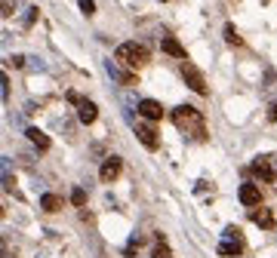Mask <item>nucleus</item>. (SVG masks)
Returning a JSON list of instances; mask_svg holds the SVG:
<instances>
[{"mask_svg":"<svg viewBox=\"0 0 277 258\" xmlns=\"http://www.w3.org/2000/svg\"><path fill=\"white\" fill-rule=\"evenodd\" d=\"M173 123H176L191 141H203V138H207V120H203V111H197V108H191V105H179V108L173 111Z\"/></svg>","mask_w":277,"mask_h":258,"instance_id":"nucleus-1","label":"nucleus"},{"mask_svg":"<svg viewBox=\"0 0 277 258\" xmlns=\"http://www.w3.org/2000/svg\"><path fill=\"white\" fill-rule=\"evenodd\" d=\"M114 59L120 62V65H126V68H142V65H148L151 62V52H148V46H142V43H120L117 46V52H114Z\"/></svg>","mask_w":277,"mask_h":258,"instance_id":"nucleus-2","label":"nucleus"},{"mask_svg":"<svg viewBox=\"0 0 277 258\" xmlns=\"http://www.w3.org/2000/svg\"><path fill=\"white\" fill-rule=\"evenodd\" d=\"M182 77H185V86H191L197 96H207V92H210V89H207V80H203V74H200L188 59L182 62Z\"/></svg>","mask_w":277,"mask_h":258,"instance_id":"nucleus-3","label":"nucleus"},{"mask_svg":"<svg viewBox=\"0 0 277 258\" xmlns=\"http://www.w3.org/2000/svg\"><path fill=\"white\" fill-rule=\"evenodd\" d=\"M133 129H136V138L148 147V151H157V147H160V135H157V129L151 126V120H148V123H133Z\"/></svg>","mask_w":277,"mask_h":258,"instance_id":"nucleus-4","label":"nucleus"},{"mask_svg":"<svg viewBox=\"0 0 277 258\" xmlns=\"http://www.w3.org/2000/svg\"><path fill=\"white\" fill-rule=\"evenodd\" d=\"M105 71H108V77H111V80H117L120 86H139L136 74H133V71H123V68L117 65V59H114V62L108 59V62H105Z\"/></svg>","mask_w":277,"mask_h":258,"instance_id":"nucleus-5","label":"nucleus"},{"mask_svg":"<svg viewBox=\"0 0 277 258\" xmlns=\"http://www.w3.org/2000/svg\"><path fill=\"white\" fill-rule=\"evenodd\" d=\"M237 197H240L244 206H259V203H262V191H259V184H253V181H244V184H240Z\"/></svg>","mask_w":277,"mask_h":258,"instance_id":"nucleus-6","label":"nucleus"},{"mask_svg":"<svg viewBox=\"0 0 277 258\" xmlns=\"http://www.w3.org/2000/svg\"><path fill=\"white\" fill-rule=\"evenodd\" d=\"M120 169H123V160H120V157H108V160L102 163V169H99V178H102L105 184H111V181L120 175Z\"/></svg>","mask_w":277,"mask_h":258,"instance_id":"nucleus-7","label":"nucleus"},{"mask_svg":"<svg viewBox=\"0 0 277 258\" xmlns=\"http://www.w3.org/2000/svg\"><path fill=\"white\" fill-rule=\"evenodd\" d=\"M139 114H142L145 120L157 123V120L163 117V105H160V102H154V99H142V102H139Z\"/></svg>","mask_w":277,"mask_h":258,"instance_id":"nucleus-8","label":"nucleus"},{"mask_svg":"<svg viewBox=\"0 0 277 258\" xmlns=\"http://www.w3.org/2000/svg\"><path fill=\"white\" fill-rule=\"evenodd\" d=\"M253 172L262 178V181H274V178H277V169H274V163H271L268 157H259V160L253 163Z\"/></svg>","mask_w":277,"mask_h":258,"instance_id":"nucleus-9","label":"nucleus"},{"mask_svg":"<svg viewBox=\"0 0 277 258\" xmlns=\"http://www.w3.org/2000/svg\"><path fill=\"white\" fill-rule=\"evenodd\" d=\"M250 218L256 221L259 228H265V231H274V212H271V209H262V206H253Z\"/></svg>","mask_w":277,"mask_h":258,"instance_id":"nucleus-10","label":"nucleus"},{"mask_svg":"<svg viewBox=\"0 0 277 258\" xmlns=\"http://www.w3.org/2000/svg\"><path fill=\"white\" fill-rule=\"evenodd\" d=\"M96 117H99V108L92 105V102H86V99H83V102L77 105V120L89 126V123H96Z\"/></svg>","mask_w":277,"mask_h":258,"instance_id":"nucleus-11","label":"nucleus"},{"mask_svg":"<svg viewBox=\"0 0 277 258\" xmlns=\"http://www.w3.org/2000/svg\"><path fill=\"white\" fill-rule=\"evenodd\" d=\"M160 49H163L166 55H173V59H182V62H185V46L176 40V37H163V40H160Z\"/></svg>","mask_w":277,"mask_h":258,"instance_id":"nucleus-12","label":"nucleus"},{"mask_svg":"<svg viewBox=\"0 0 277 258\" xmlns=\"http://www.w3.org/2000/svg\"><path fill=\"white\" fill-rule=\"evenodd\" d=\"M25 135H28V141H31V144L40 147V151H49V144H52V141H49V135H46V132H40V129H34V126H31V129H25Z\"/></svg>","mask_w":277,"mask_h":258,"instance_id":"nucleus-13","label":"nucleus"},{"mask_svg":"<svg viewBox=\"0 0 277 258\" xmlns=\"http://www.w3.org/2000/svg\"><path fill=\"white\" fill-rule=\"evenodd\" d=\"M240 252H244V240H225V243L219 246V255H225V258H237Z\"/></svg>","mask_w":277,"mask_h":258,"instance_id":"nucleus-14","label":"nucleus"},{"mask_svg":"<svg viewBox=\"0 0 277 258\" xmlns=\"http://www.w3.org/2000/svg\"><path fill=\"white\" fill-rule=\"evenodd\" d=\"M62 203H65V200H62L59 194H43V197H40V209H43V212H59Z\"/></svg>","mask_w":277,"mask_h":258,"instance_id":"nucleus-15","label":"nucleus"},{"mask_svg":"<svg viewBox=\"0 0 277 258\" xmlns=\"http://www.w3.org/2000/svg\"><path fill=\"white\" fill-rule=\"evenodd\" d=\"M222 34H225V43H231V46H240V43H244V37L237 34V28H234L231 22L225 25V31H222Z\"/></svg>","mask_w":277,"mask_h":258,"instance_id":"nucleus-16","label":"nucleus"},{"mask_svg":"<svg viewBox=\"0 0 277 258\" xmlns=\"http://www.w3.org/2000/svg\"><path fill=\"white\" fill-rule=\"evenodd\" d=\"M71 206H77V209L86 206V191H83V188H74V191H71Z\"/></svg>","mask_w":277,"mask_h":258,"instance_id":"nucleus-17","label":"nucleus"},{"mask_svg":"<svg viewBox=\"0 0 277 258\" xmlns=\"http://www.w3.org/2000/svg\"><path fill=\"white\" fill-rule=\"evenodd\" d=\"M222 237H225V240H244V231H240L237 225H228V228H225V234H222Z\"/></svg>","mask_w":277,"mask_h":258,"instance_id":"nucleus-18","label":"nucleus"},{"mask_svg":"<svg viewBox=\"0 0 277 258\" xmlns=\"http://www.w3.org/2000/svg\"><path fill=\"white\" fill-rule=\"evenodd\" d=\"M37 15H40V9H37V6H28V12H25V25H28V28L37 22Z\"/></svg>","mask_w":277,"mask_h":258,"instance_id":"nucleus-19","label":"nucleus"},{"mask_svg":"<svg viewBox=\"0 0 277 258\" xmlns=\"http://www.w3.org/2000/svg\"><path fill=\"white\" fill-rule=\"evenodd\" d=\"M6 65H12V68H25V65H28V59H25V55H9Z\"/></svg>","mask_w":277,"mask_h":258,"instance_id":"nucleus-20","label":"nucleus"},{"mask_svg":"<svg viewBox=\"0 0 277 258\" xmlns=\"http://www.w3.org/2000/svg\"><path fill=\"white\" fill-rule=\"evenodd\" d=\"M154 258H173V252L166 249V243H157V249H154Z\"/></svg>","mask_w":277,"mask_h":258,"instance_id":"nucleus-21","label":"nucleus"},{"mask_svg":"<svg viewBox=\"0 0 277 258\" xmlns=\"http://www.w3.org/2000/svg\"><path fill=\"white\" fill-rule=\"evenodd\" d=\"M77 6H80L86 15H92V12H96V3H92V0H77Z\"/></svg>","mask_w":277,"mask_h":258,"instance_id":"nucleus-22","label":"nucleus"},{"mask_svg":"<svg viewBox=\"0 0 277 258\" xmlns=\"http://www.w3.org/2000/svg\"><path fill=\"white\" fill-rule=\"evenodd\" d=\"M12 9H15V0H3V15H6V18L12 15Z\"/></svg>","mask_w":277,"mask_h":258,"instance_id":"nucleus-23","label":"nucleus"},{"mask_svg":"<svg viewBox=\"0 0 277 258\" xmlns=\"http://www.w3.org/2000/svg\"><path fill=\"white\" fill-rule=\"evenodd\" d=\"M28 68H31V71H43V62H40V59H28Z\"/></svg>","mask_w":277,"mask_h":258,"instance_id":"nucleus-24","label":"nucleus"},{"mask_svg":"<svg viewBox=\"0 0 277 258\" xmlns=\"http://www.w3.org/2000/svg\"><path fill=\"white\" fill-rule=\"evenodd\" d=\"M65 99H68L71 105H80V102H83V99H80V92H68V96H65Z\"/></svg>","mask_w":277,"mask_h":258,"instance_id":"nucleus-25","label":"nucleus"},{"mask_svg":"<svg viewBox=\"0 0 277 258\" xmlns=\"http://www.w3.org/2000/svg\"><path fill=\"white\" fill-rule=\"evenodd\" d=\"M268 120H277V102H274V105L268 108Z\"/></svg>","mask_w":277,"mask_h":258,"instance_id":"nucleus-26","label":"nucleus"}]
</instances>
